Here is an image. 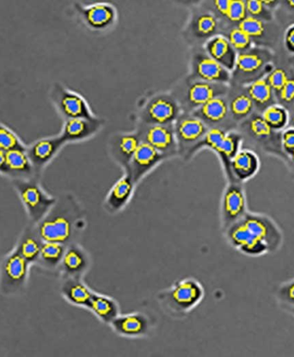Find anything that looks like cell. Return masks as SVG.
Segmentation results:
<instances>
[{"label": "cell", "instance_id": "obj_1", "mask_svg": "<svg viewBox=\"0 0 294 357\" xmlns=\"http://www.w3.org/2000/svg\"><path fill=\"white\" fill-rule=\"evenodd\" d=\"M84 216L80 205L71 198L57 203L37 224V233L43 242L70 245L80 232Z\"/></svg>", "mask_w": 294, "mask_h": 357}, {"label": "cell", "instance_id": "obj_2", "mask_svg": "<svg viewBox=\"0 0 294 357\" xmlns=\"http://www.w3.org/2000/svg\"><path fill=\"white\" fill-rule=\"evenodd\" d=\"M204 297V288L194 278L177 281L159 295V303L170 314L185 315L193 310Z\"/></svg>", "mask_w": 294, "mask_h": 357}, {"label": "cell", "instance_id": "obj_3", "mask_svg": "<svg viewBox=\"0 0 294 357\" xmlns=\"http://www.w3.org/2000/svg\"><path fill=\"white\" fill-rule=\"evenodd\" d=\"M13 185L34 224H38L56 204V198L47 194L36 181L18 178Z\"/></svg>", "mask_w": 294, "mask_h": 357}, {"label": "cell", "instance_id": "obj_4", "mask_svg": "<svg viewBox=\"0 0 294 357\" xmlns=\"http://www.w3.org/2000/svg\"><path fill=\"white\" fill-rule=\"evenodd\" d=\"M30 266L18 249L9 253L0 264V293L5 297L21 293L28 280Z\"/></svg>", "mask_w": 294, "mask_h": 357}, {"label": "cell", "instance_id": "obj_5", "mask_svg": "<svg viewBox=\"0 0 294 357\" xmlns=\"http://www.w3.org/2000/svg\"><path fill=\"white\" fill-rule=\"evenodd\" d=\"M225 87L222 84H212L203 81H190L182 88L177 89L174 96L179 102L181 108L192 113L212 99L224 94Z\"/></svg>", "mask_w": 294, "mask_h": 357}, {"label": "cell", "instance_id": "obj_6", "mask_svg": "<svg viewBox=\"0 0 294 357\" xmlns=\"http://www.w3.org/2000/svg\"><path fill=\"white\" fill-rule=\"evenodd\" d=\"M181 106L174 96L162 94L150 100L140 113L144 125H173L181 115Z\"/></svg>", "mask_w": 294, "mask_h": 357}, {"label": "cell", "instance_id": "obj_7", "mask_svg": "<svg viewBox=\"0 0 294 357\" xmlns=\"http://www.w3.org/2000/svg\"><path fill=\"white\" fill-rule=\"evenodd\" d=\"M173 126L179 152L183 151L184 157L203 139L210 130L203 120L197 118L192 113L181 115Z\"/></svg>", "mask_w": 294, "mask_h": 357}, {"label": "cell", "instance_id": "obj_8", "mask_svg": "<svg viewBox=\"0 0 294 357\" xmlns=\"http://www.w3.org/2000/svg\"><path fill=\"white\" fill-rule=\"evenodd\" d=\"M52 97L57 109L67 119H97L87 101L77 93L57 85L54 89Z\"/></svg>", "mask_w": 294, "mask_h": 357}, {"label": "cell", "instance_id": "obj_9", "mask_svg": "<svg viewBox=\"0 0 294 357\" xmlns=\"http://www.w3.org/2000/svg\"><path fill=\"white\" fill-rule=\"evenodd\" d=\"M138 134L142 142L148 143L166 157H172L179 152L173 125H144Z\"/></svg>", "mask_w": 294, "mask_h": 357}, {"label": "cell", "instance_id": "obj_10", "mask_svg": "<svg viewBox=\"0 0 294 357\" xmlns=\"http://www.w3.org/2000/svg\"><path fill=\"white\" fill-rule=\"evenodd\" d=\"M230 78L223 65L208 56L206 51H197L192 60V71L189 80L203 81L212 84H223Z\"/></svg>", "mask_w": 294, "mask_h": 357}, {"label": "cell", "instance_id": "obj_11", "mask_svg": "<svg viewBox=\"0 0 294 357\" xmlns=\"http://www.w3.org/2000/svg\"><path fill=\"white\" fill-rule=\"evenodd\" d=\"M166 158L168 157L160 153L148 143L142 142L130 161L126 172L131 176L135 184L139 183L149 172Z\"/></svg>", "mask_w": 294, "mask_h": 357}, {"label": "cell", "instance_id": "obj_12", "mask_svg": "<svg viewBox=\"0 0 294 357\" xmlns=\"http://www.w3.org/2000/svg\"><path fill=\"white\" fill-rule=\"evenodd\" d=\"M113 332L128 338H144L149 334L152 327L151 319L143 312L120 314L111 324Z\"/></svg>", "mask_w": 294, "mask_h": 357}, {"label": "cell", "instance_id": "obj_13", "mask_svg": "<svg viewBox=\"0 0 294 357\" xmlns=\"http://www.w3.org/2000/svg\"><path fill=\"white\" fill-rule=\"evenodd\" d=\"M227 230V240L232 246L237 247L247 255H262L269 249L264 242L256 237L249 231L242 220L229 227Z\"/></svg>", "mask_w": 294, "mask_h": 357}, {"label": "cell", "instance_id": "obj_14", "mask_svg": "<svg viewBox=\"0 0 294 357\" xmlns=\"http://www.w3.org/2000/svg\"><path fill=\"white\" fill-rule=\"evenodd\" d=\"M246 213V198L240 187L230 185L225 191L221 204V221L225 229L240 221Z\"/></svg>", "mask_w": 294, "mask_h": 357}, {"label": "cell", "instance_id": "obj_15", "mask_svg": "<svg viewBox=\"0 0 294 357\" xmlns=\"http://www.w3.org/2000/svg\"><path fill=\"white\" fill-rule=\"evenodd\" d=\"M91 266V257L83 247L71 243L67 246L60 264L63 278H83Z\"/></svg>", "mask_w": 294, "mask_h": 357}, {"label": "cell", "instance_id": "obj_16", "mask_svg": "<svg viewBox=\"0 0 294 357\" xmlns=\"http://www.w3.org/2000/svg\"><path fill=\"white\" fill-rule=\"evenodd\" d=\"M242 221L253 235L266 243L269 250H275L279 246L282 235L271 220L247 213Z\"/></svg>", "mask_w": 294, "mask_h": 357}, {"label": "cell", "instance_id": "obj_17", "mask_svg": "<svg viewBox=\"0 0 294 357\" xmlns=\"http://www.w3.org/2000/svg\"><path fill=\"white\" fill-rule=\"evenodd\" d=\"M64 143L61 137L58 136L36 141L27 148V154L32 161L34 171H42L54 159Z\"/></svg>", "mask_w": 294, "mask_h": 357}, {"label": "cell", "instance_id": "obj_18", "mask_svg": "<svg viewBox=\"0 0 294 357\" xmlns=\"http://www.w3.org/2000/svg\"><path fill=\"white\" fill-rule=\"evenodd\" d=\"M135 185L131 176L126 172V174L115 182L106 196V209L113 214L122 211L132 198Z\"/></svg>", "mask_w": 294, "mask_h": 357}, {"label": "cell", "instance_id": "obj_19", "mask_svg": "<svg viewBox=\"0 0 294 357\" xmlns=\"http://www.w3.org/2000/svg\"><path fill=\"white\" fill-rule=\"evenodd\" d=\"M102 125V123L98 118L67 119L60 137L65 143L80 142L94 136L101 129Z\"/></svg>", "mask_w": 294, "mask_h": 357}, {"label": "cell", "instance_id": "obj_20", "mask_svg": "<svg viewBox=\"0 0 294 357\" xmlns=\"http://www.w3.org/2000/svg\"><path fill=\"white\" fill-rule=\"evenodd\" d=\"M142 143V139L138 133L119 134L113 137L111 152L114 159L128 170V167L133 154Z\"/></svg>", "mask_w": 294, "mask_h": 357}, {"label": "cell", "instance_id": "obj_21", "mask_svg": "<svg viewBox=\"0 0 294 357\" xmlns=\"http://www.w3.org/2000/svg\"><path fill=\"white\" fill-rule=\"evenodd\" d=\"M61 295L65 300L76 307L87 309L93 290L89 288L83 278H63L60 287Z\"/></svg>", "mask_w": 294, "mask_h": 357}, {"label": "cell", "instance_id": "obj_22", "mask_svg": "<svg viewBox=\"0 0 294 357\" xmlns=\"http://www.w3.org/2000/svg\"><path fill=\"white\" fill-rule=\"evenodd\" d=\"M81 14L88 26L94 30H105L114 23L116 12L109 3H95L81 9Z\"/></svg>", "mask_w": 294, "mask_h": 357}, {"label": "cell", "instance_id": "obj_23", "mask_svg": "<svg viewBox=\"0 0 294 357\" xmlns=\"http://www.w3.org/2000/svg\"><path fill=\"white\" fill-rule=\"evenodd\" d=\"M87 309L90 310L99 321L108 325L120 314V306L117 301L108 295L94 291Z\"/></svg>", "mask_w": 294, "mask_h": 357}, {"label": "cell", "instance_id": "obj_24", "mask_svg": "<svg viewBox=\"0 0 294 357\" xmlns=\"http://www.w3.org/2000/svg\"><path fill=\"white\" fill-rule=\"evenodd\" d=\"M229 41L225 37L218 36L212 37L205 44V51L208 56L214 58L227 69H231L235 64L236 58L234 49Z\"/></svg>", "mask_w": 294, "mask_h": 357}, {"label": "cell", "instance_id": "obj_25", "mask_svg": "<svg viewBox=\"0 0 294 357\" xmlns=\"http://www.w3.org/2000/svg\"><path fill=\"white\" fill-rule=\"evenodd\" d=\"M228 112L227 102L221 96H218L201 106V108L194 111L192 115L203 120L207 126L210 125L214 127V125L220 124L227 118Z\"/></svg>", "mask_w": 294, "mask_h": 357}, {"label": "cell", "instance_id": "obj_26", "mask_svg": "<svg viewBox=\"0 0 294 357\" xmlns=\"http://www.w3.org/2000/svg\"><path fill=\"white\" fill-rule=\"evenodd\" d=\"M43 240L40 238L37 230L27 229L16 247L30 264L38 262Z\"/></svg>", "mask_w": 294, "mask_h": 357}, {"label": "cell", "instance_id": "obj_27", "mask_svg": "<svg viewBox=\"0 0 294 357\" xmlns=\"http://www.w3.org/2000/svg\"><path fill=\"white\" fill-rule=\"evenodd\" d=\"M258 160L249 151L242 150L235 154L230 161V173L238 180L244 181L252 176L258 170Z\"/></svg>", "mask_w": 294, "mask_h": 357}, {"label": "cell", "instance_id": "obj_28", "mask_svg": "<svg viewBox=\"0 0 294 357\" xmlns=\"http://www.w3.org/2000/svg\"><path fill=\"white\" fill-rule=\"evenodd\" d=\"M6 163L12 175L29 176L34 172L27 150H13L6 152Z\"/></svg>", "mask_w": 294, "mask_h": 357}, {"label": "cell", "instance_id": "obj_29", "mask_svg": "<svg viewBox=\"0 0 294 357\" xmlns=\"http://www.w3.org/2000/svg\"><path fill=\"white\" fill-rule=\"evenodd\" d=\"M67 246L60 243L43 242L38 262L47 269L60 267Z\"/></svg>", "mask_w": 294, "mask_h": 357}, {"label": "cell", "instance_id": "obj_30", "mask_svg": "<svg viewBox=\"0 0 294 357\" xmlns=\"http://www.w3.org/2000/svg\"><path fill=\"white\" fill-rule=\"evenodd\" d=\"M218 23L216 19L210 13H199L194 16L191 23L190 30L198 39H206L215 33Z\"/></svg>", "mask_w": 294, "mask_h": 357}, {"label": "cell", "instance_id": "obj_31", "mask_svg": "<svg viewBox=\"0 0 294 357\" xmlns=\"http://www.w3.org/2000/svg\"><path fill=\"white\" fill-rule=\"evenodd\" d=\"M238 137L232 134H227L220 143L212 148V150L220 154L225 161V166L230 168V161L238 153Z\"/></svg>", "mask_w": 294, "mask_h": 357}, {"label": "cell", "instance_id": "obj_32", "mask_svg": "<svg viewBox=\"0 0 294 357\" xmlns=\"http://www.w3.org/2000/svg\"><path fill=\"white\" fill-rule=\"evenodd\" d=\"M249 96L252 101L264 104L272 97V88L268 82L260 79L249 86Z\"/></svg>", "mask_w": 294, "mask_h": 357}, {"label": "cell", "instance_id": "obj_33", "mask_svg": "<svg viewBox=\"0 0 294 357\" xmlns=\"http://www.w3.org/2000/svg\"><path fill=\"white\" fill-rule=\"evenodd\" d=\"M0 149L8 152L13 150H27V148L12 130L0 124Z\"/></svg>", "mask_w": 294, "mask_h": 357}, {"label": "cell", "instance_id": "obj_34", "mask_svg": "<svg viewBox=\"0 0 294 357\" xmlns=\"http://www.w3.org/2000/svg\"><path fill=\"white\" fill-rule=\"evenodd\" d=\"M275 298L280 307L294 308V278L279 285Z\"/></svg>", "mask_w": 294, "mask_h": 357}, {"label": "cell", "instance_id": "obj_35", "mask_svg": "<svg viewBox=\"0 0 294 357\" xmlns=\"http://www.w3.org/2000/svg\"><path fill=\"white\" fill-rule=\"evenodd\" d=\"M262 63L261 58L251 54H239L235 61L238 70L245 72V73H251V72L258 71Z\"/></svg>", "mask_w": 294, "mask_h": 357}, {"label": "cell", "instance_id": "obj_36", "mask_svg": "<svg viewBox=\"0 0 294 357\" xmlns=\"http://www.w3.org/2000/svg\"><path fill=\"white\" fill-rule=\"evenodd\" d=\"M253 101L249 95H239L230 103V110L235 117H244L251 111Z\"/></svg>", "mask_w": 294, "mask_h": 357}, {"label": "cell", "instance_id": "obj_37", "mask_svg": "<svg viewBox=\"0 0 294 357\" xmlns=\"http://www.w3.org/2000/svg\"><path fill=\"white\" fill-rule=\"evenodd\" d=\"M238 29L247 34L249 37H258L264 32V26L262 21L253 16L245 17L239 23Z\"/></svg>", "mask_w": 294, "mask_h": 357}, {"label": "cell", "instance_id": "obj_38", "mask_svg": "<svg viewBox=\"0 0 294 357\" xmlns=\"http://www.w3.org/2000/svg\"><path fill=\"white\" fill-rule=\"evenodd\" d=\"M263 119L269 124L270 126L279 128L285 125L286 120V113L284 109L278 108V106H270L263 113Z\"/></svg>", "mask_w": 294, "mask_h": 357}, {"label": "cell", "instance_id": "obj_39", "mask_svg": "<svg viewBox=\"0 0 294 357\" xmlns=\"http://www.w3.org/2000/svg\"><path fill=\"white\" fill-rule=\"evenodd\" d=\"M246 3L241 0H231L227 16L232 22H241L246 17Z\"/></svg>", "mask_w": 294, "mask_h": 357}, {"label": "cell", "instance_id": "obj_40", "mask_svg": "<svg viewBox=\"0 0 294 357\" xmlns=\"http://www.w3.org/2000/svg\"><path fill=\"white\" fill-rule=\"evenodd\" d=\"M229 43L236 49H245L251 43V37L242 32L241 30L234 29L229 33Z\"/></svg>", "mask_w": 294, "mask_h": 357}, {"label": "cell", "instance_id": "obj_41", "mask_svg": "<svg viewBox=\"0 0 294 357\" xmlns=\"http://www.w3.org/2000/svg\"><path fill=\"white\" fill-rule=\"evenodd\" d=\"M249 128L256 137H268L272 132L271 126L261 117H256L251 119L249 123Z\"/></svg>", "mask_w": 294, "mask_h": 357}, {"label": "cell", "instance_id": "obj_42", "mask_svg": "<svg viewBox=\"0 0 294 357\" xmlns=\"http://www.w3.org/2000/svg\"><path fill=\"white\" fill-rule=\"evenodd\" d=\"M287 80H289V78H287L286 72L282 69H276L269 75L268 82L272 89H275L276 91H282Z\"/></svg>", "mask_w": 294, "mask_h": 357}, {"label": "cell", "instance_id": "obj_43", "mask_svg": "<svg viewBox=\"0 0 294 357\" xmlns=\"http://www.w3.org/2000/svg\"><path fill=\"white\" fill-rule=\"evenodd\" d=\"M280 95L284 101L292 102L294 99V80L293 79H289L286 84L283 86L282 91H280Z\"/></svg>", "mask_w": 294, "mask_h": 357}, {"label": "cell", "instance_id": "obj_44", "mask_svg": "<svg viewBox=\"0 0 294 357\" xmlns=\"http://www.w3.org/2000/svg\"><path fill=\"white\" fill-rule=\"evenodd\" d=\"M246 3V10L247 12L252 14V15H258L262 12L263 3L262 1H258V0H249Z\"/></svg>", "mask_w": 294, "mask_h": 357}, {"label": "cell", "instance_id": "obj_45", "mask_svg": "<svg viewBox=\"0 0 294 357\" xmlns=\"http://www.w3.org/2000/svg\"><path fill=\"white\" fill-rule=\"evenodd\" d=\"M283 144L286 150H294V130H287L283 135Z\"/></svg>", "mask_w": 294, "mask_h": 357}, {"label": "cell", "instance_id": "obj_46", "mask_svg": "<svg viewBox=\"0 0 294 357\" xmlns=\"http://www.w3.org/2000/svg\"><path fill=\"white\" fill-rule=\"evenodd\" d=\"M231 0H217L214 2L215 8L217 9L218 12L222 14V15L227 16L230 7Z\"/></svg>", "mask_w": 294, "mask_h": 357}, {"label": "cell", "instance_id": "obj_47", "mask_svg": "<svg viewBox=\"0 0 294 357\" xmlns=\"http://www.w3.org/2000/svg\"><path fill=\"white\" fill-rule=\"evenodd\" d=\"M0 173L12 175L8 167V163H6V152L1 149H0Z\"/></svg>", "mask_w": 294, "mask_h": 357}, {"label": "cell", "instance_id": "obj_48", "mask_svg": "<svg viewBox=\"0 0 294 357\" xmlns=\"http://www.w3.org/2000/svg\"><path fill=\"white\" fill-rule=\"evenodd\" d=\"M286 41L287 43L289 44L290 47L294 48V27H293V29H291L289 30V34H287Z\"/></svg>", "mask_w": 294, "mask_h": 357}, {"label": "cell", "instance_id": "obj_49", "mask_svg": "<svg viewBox=\"0 0 294 357\" xmlns=\"http://www.w3.org/2000/svg\"><path fill=\"white\" fill-rule=\"evenodd\" d=\"M282 311L286 312L287 314L292 316L294 319V308L290 307H280Z\"/></svg>", "mask_w": 294, "mask_h": 357}, {"label": "cell", "instance_id": "obj_50", "mask_svg": "<svg viewBox=\"0 0 294 357\" xmlns=\"http://www.w3.org/2000/svg\"><path fill=\"white\" fill-rule=\"evenodd\" d=\"M287 3H289V5L291 7H293V8H294V0H291V1L287 2Z\"/></svg>", "mask_w": 294, "mask_h": 357}, {"label": "cell", "instance_id": "obj_51", "mask_svg": "<svg viewBox=\"0 0 294 357\" xmlns=\"http://www.w3.org/2000/svg\"><path fill=\"white\" fill-rule=\"evenodd\" d=\"M293 161H294V150L293 151Z\"/></svg>", "mask_w": 294, "mask_h": 357}, {"label": "cell", "instance_id": "obj_52", "mask_svg": "<svg viewBox=\"0 0 294 357\" xmlns=\"http://www.w3.org/2000/svg\"><path fill=\"white\" fill-rule=\"evenodd\" d=\"M293 122H294V117H293Z\"/></svg>", "mask_w": 294, "mask_h": 357}]
</instances>
